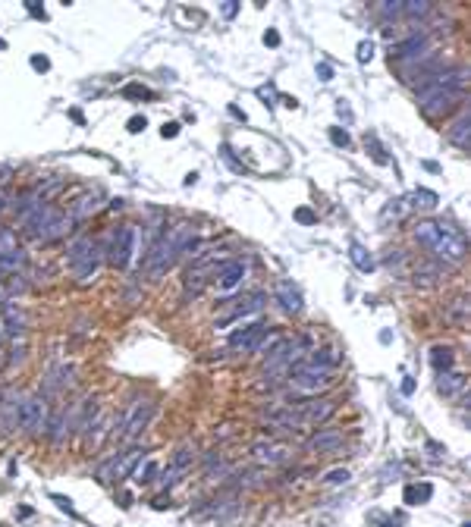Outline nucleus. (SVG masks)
<instances>
[{
    "label": "nucleus",
    "mask_w": 471,
    "mask_h": 527,
    "mask_svg": "<svg viewBox=\"0 0 471 527\" xmlns=\"http://www.w3.org/2000/svg\"><path fill=\"white\" fill-rule=\"evenodd\" d=\"M430 496H434V486L430 483H418V486H405V502L408 506H424Z\"/></svg>",
    "instance_id": "31"
},
{
    "label": "nucleus",
    "mask_w": 471,
    "mask_h": 527,
    "mask_svg": "<svg viewBox=\"0 0 471 527\" xmlns=\"http://www.w3.org/2000/svg\"><path fill=\"white\" fill-rule=\"evenodd\" d=\"M19 405H22V392H16V389L0 392V424H4V430L16 427V421H19Z\"/></svg>",
    "instance_id": "14"
},
{
    "label": "nucleus",
    "mask_w": 471,
    "mask_h": 527,
    "mask_svg": "<svg viewBox=\"0 0 471 527\" xmlns=\"http://www.w3.org/2000/svg\"><path fill=\"white\" fill-rule=\"evenodd\" d=\"M145 126H148V120H145V116H132V120H129V126H126V129H129L132 135H136V132H145Z\"/></svg>",
    "instance_id": "43"
},
{
    "label": "nucleus",
    "mask_w": 471,
    "mask_h": 527,
    "mask_svg": "<svg viewBox=\"0 0 471 527\" xmlns=\"http://www.w3.org/2000/svg\"><path fill=\"white\" fill-rule=\"evenodd\" d=\"M340 446H343V434H340V430H318V434L308 439V449L311 452H320V455L336 452Z\"/></svg>",
    "instance_id": "21"
},
{
    "label": "nucleus",
    "mask_w": 471,
    "mask_h": 527,
    "mask_svg": "<svg viewBox=\"0 0 471 527\" xmlns=\"http://www.w3.org/2000/svg\"><path fill=\"white\" fill-rule=\"evenodd\" d=\"M4 208H6V192L0 188V210H4Z\"/></svg>",
    "instance_id": "56"
},
{
    "label": "nucleus",
    "mask_w": 471,
    "mask_h": 527,
    "mask_svg": "<svg viewBox=\"0 0 471 527\" xmlns=\"http://www.w3.org/2000/svg\"><path fill=\"white\" fill-rule=\"evenodd\" d=\"M101 261H104V255H101V245L91 239V235H78V239L69 242L66 264H69V270H73L78 286H88V282L98 277Z\"/></svg>",
    "instance_id": "3"
},
{
    "label": "nucleus",
    "mask_w": 471,
    "mask_h": 527,
    "mask_svg": "<svg viewBox=\"0 0 471 527\" xmlns=\"http://www.w3.org/2000/svg\"><path fill=\"white\" fill-rule=\"evenodd\" d=\"M365 145H371V154H374V160H377V163H387V157L380 154V145H377V138H374V135H371V138H365Z\"/></svg>",
    "instance_id": "44"
},
{
    "label": "nucleus",
    "mask_w": 471,
    "mask_h": 527,
    "mask_svg": "<svg viewBox=\"0 0 471 527\" xmlns=\"http://www.w3.org/2000/svg\"><path fill=\"white\" fill-rule=\"evenodd\" d=\"M4 324H0V329H4V336H10L13 342H26L29 339V314L22 308H16V305H4Z\"/></svg>",
    "instance_id": "10"
},
{
    "label": "nucleus",
    "mask_w": 471,
    "mask_h": 527,
    "mask_svg": "<svg viewBox=\"0 0 471 527\" xmlns=\"http://www.w3.org/2000/svg\"><path fill=\"white\" fill-rule=\"evenodd\" d=\"M295 220L302 226H314L318 223V214H314V210H308V208H295Z\"/></svg>",
    "instance_id": "38"
},
{
    "label": "nucleus",
    "mask_w": 471,
    "mask_h": 527,
    "mask_svg": "<svg viewBox=\"0 0 471 527\" xmlns=\"http://www.w3.org/2000/svg\"><path fill=\"white\" fill-rule=\"evenodd\" d=\"M345 481H349V471H345V468H336V471H330V474L324 477V483H330V486H340Z\"/></svg>",
    "instance_id": "37"
},
{
    "label": "nucleus",
    "mask_w": 471,
    "mask_h": 527,
    "mask_svg": "<svg viewBox=\"0 0 471 527\" xmlns=\"http://www.w3.org/2000/svg\"><path fill=\"white\" fill-rule=\"evenodd\" d=\"M446 320H450L452 327H465L468 324V298L459 295L450 302V308H446Z\"/></svg>",
    "instance_id": "25"
},
{
    "label": "nucleus",
    "mask_w": 471,
    "mask_h": 527,
    "mask_svg": "<svg viewBox=\"0 0 471 527\" xmlns=\"http://www.w3.org/2000/svg\"><path fill=\"white\" fill-rule=\"evenodd\" d=\"M138 248H141V230L136 223H123L113 232V239H110V264L126 270V267L136 261Z\"/></svg>",
    "instance_id": "5"
},
{
    "label": "nucleus",
    "mask_w": 471,
    "mask_h": 527,
    "mask_svg": "<svg viewBox=\"0 0 471 527\" xmlns=\"http://www.w3.org/2000/svg\"><path fill=\"white\" fill-rule=\"evenodd\" d=\"M151 418H154V402L151 399H136V402L129 405V411L123 414V421H120V434L116 436H123V439H136L141 430L151 424Z\"/></svg>",
    "instance_id": "9"
},
{
    "label": "nucleus",
    "mask_w": 471,
    "mask_h": 527,
    "mask_svg": "<svg viewBox=\"0 0 471 527\" xmlns=\"http://www.w3.org/2000/svg\"><path fill=\"white\" fill-rule=\"evenodd\" d=\"M0 308H4V305H0Z\"/></svg>",
    "instance_id": "58"
},
{
    "label": "nucleus",
    "mask_w": 471,
    "mask_h": 527,
    "mask_svg": "<svg viewBox=\"0 0 471 527\" xmlns=\"http://www.w3.org/2000/svg\"><path fill=\"white\" fill-rule=\"evenodd\" d=\"M277 298H280V305H283V311H286V314H298V311H302V295H298V289L293 286V282L280 280L277 282Z\"/></svg>",
    "instance_id": "22"
},
{
    "label": "nucleus",
    "mask_w": 471,
    "mask_h": 527,
    "mask_svg": "<svg viewBox=\"0 0 471 527\" xmlns=\"http://www.w3.org/2000/svg\"><path fill=\"white\" fill-rule=\"evenodd\" d=\"M330 367H324V364H314L311 358H298L293 367H289V377H293V387L298 389V392H305V396H314L318 389H324L327 383H330Z\"/></svg>",
    "instance_id": "6"
},
{
    "label": "nucleus",
    "mask_w": 471,
    "mask_h": 527,
    "mask_svg": "<svg viewBox=\"0 0 471 527\" xmlns=\"http://www.w3.org/2000/svg\"><path fill=\"white\" fill-rule=\"evenodd\" d=\"M258 98H261L267 107H273V104H277V101H273V98H277V88H273V85H261V88H258Z\"/></svg>",
    "instance_id": "39"
},
{
    "label": "nucleus",
    "mask_w": 471,
    "mask_h": 527,
    "mask_svg": "<svg viewBox=\"0 0 471 527\" xmlns=\"http://www.w3.org/2000/svg\"><path fill=\"white\" fill-rule=\"evenodd\" d=\"M123 98H129V101H136V98H151V91L145 88V85H138V82H129L123 88Z\"/></svg>",
    "instance_id": "35"
},
{
    "label": "nucleus",
    "mask_w": 471,
    "mask_h": 527,
    "mask_svg": "<svg viewBox=\"0 0 471 527\" xmlns=\"http://www.w3.org/2000/svg\"><path fill=\"white\" fill-rule=\"evenodd\" d=\"M195 239L192 232V223H176L167 235H161V239L154 242V248L145 255V273L151 280H161L163 273L170 270L173 264H176V257L186 251V245Z\"/></svg>",
    "instance_id": "1"
},
{
    "label": "nucleus",
    "mask_w": 471,
    "mask_h": 527,
    "mask_svg": "<svg viewBox=\"0 0 471 527\" xmlns=\"http://www.w3.org/2000/svg\"><path fill=\"white\" fill-rule=\"evenodd\" d=\"M47 418H51V402L41 392H31V396H22V405H19V421L16 427L22 430L26 436H38L47 430Z\"/></svg>",
    "instance_id": "4"
},
{
    "label": "nucleus",
    "mask_w": 471,
    "mask_h": 527,
    "mask_svg": "<svg viewBox=\"0 0 471 527\" xmlns=\"http://www.w3.org/2000/svg\"><path fill=\"white\" fill-rule=\"evenodd\" d=\"M69 430H73V408H57V411L47 418V430H44V436L51 439V446L54 449H60L63 443H66V436H69Z\"/></svg>",
    "instance_id": "12"
},
{
    "label": "nucleus",
    "mask_w": 471,
    "mask_h": 527,
    "mask_svg": "<svg viewBox=\"0 0 471 527\" xmlns=\"http://www.w3.org/2000/svg\"><path fill=\"white\" fill-rule=\"evenodd\" d=\"M330 141H333L336 148H349V145H352L349 132H345V129H340V126H333V129H330Z\"/></svg>",
    "instance_id": "36"
},
{
    "label": "nucleus",
    "mask_w": 471,
    "mask_h": 527,
    "mask_svg": "<svg viewBox=\"0 0 471 527\" xmlns=\"http://www.w3.org/2000/svg\"><path fill=\"white\" fill-rule=\"evenodd\" d=\"M54 502H57V506L63 508V512H69V515H76V508H73V502H69V499H63V496H54Z\"/></svg>",
    "instance_id": "49"
},
{
    "label": "nucleus",
    "mask_w": 471,
    "mask_h": 527,
    "mask_svg": "<svg viewBox=\"0 0 471 527\" xmlns=\"http://www.w3.org/2000/svg\"><path fill=\"white\" fill-rule=\"evenodd\" d=\"M261 333H264V324H248L245 329H239V333L230 336V345H233V349H245L248 352L251 342H255Z\"/></svg>",
    "instance_id": "23"
},
{
    "label": "nucleus",
    "mask_w": 471,
    "mask_h": 527,
    "mask_svg": "<svg viewBox=\"0 0 471 527\" xmlns=\"http://www.w3.org/2000/svg\"><path fill=\"white\" fill-rule=\"evenodd\" d=\"M161 135L163 138H176L179 135V123H163L161 126Z\"/></svg>",
    "instance_id": "47"
},
{
    "label": "nucleus",
    "mask_w": 471,
    "mask_h": 527,
    "mask_svg": "<svg viewBox=\"0 0 471 527\" xmlns=\"http://www.w3.org/2000/svg\"><path fill=\"white\" fill-rule=\"evenodd\" d=\"M380 16H387V19L392 16V19H396V16H402V4H383L380 6Z\"/></svg>",
    "instance_id": "41"
},
{
    "label": "nucleus",
    "mask_w": 471,
    "mask_h": 527,
    "mask_svg": "<svg viewBox=\"0 0 471 527\" xmlns=\"http://www.w3.org/2000/svg\"><path fill=\"white\" fill-rule=\"evenodd\" d=\"M446 138H450L452 145L459 148V151H468V148H471V113H468V110L459 116V120L450 123V129H446Z\"/></svg>",
    "instance_id": "17"
},
{
    "label": "nucleus",
    "mask_w": 471,
    "mask_h": 527,
    "mask_svg": "<svg viewBox=\"0 0 471 527\" xmlns=\"http://www.w3.org/2000/svg\"><path fill=\"white\" fill-rule=\"evenodd\" d=\"M248 455L264 468H273V465H283L289 459V449L283 443H270V439H258V443L248 446Z\"/></svg>",
    "instance_id": "11"
},
{
    "label": "nucleus",
    "mask_w": 471,
    "mask_h": 527,
    "mask_svg": "<svg viewBox=\"0 0 471 527\" xmlns=\"http://www.w3.org/2000/svg\"><path fill=\"white\" fill-rule=\"evenodd\" d=\"M31 66H35L38 73H47V69H51V60L41 57V53H35V57H31Z\"/></svg>",
    "instance_id": "45"
},
{
    "label": "nucleus",
    "mask_w": 471,
    "mask_h": 527,
    "mask_svg": "<svg viewBox=\"0 0 471 527\" xmlns=\"http://www.w3.org/2000/svg\"><path fill=\"white\" fill-rule=\"evenodd\" d=\"M412 389H415V380H412V377H405V380H402V392L408 396V392H412Z\"/></svg>",
    "instance_id": "52"
},
{
    "label": "nucleus",
    "mask_w": 471,
    "mask_h": 527,
    "mask_svg": "<svg viewBox=\"0 0 471 527\" xmlns=\"http://www.w3.org/2000/svg\"><path fill=\"white\" fill-rule=\"evenodd\" d=\"M220 13H223L226 19H233V16L239 13V4H223V6H220Z\"/></svg>",
    "instance_id": "50"
},
{
    "label": "nucleus",
    "mask_w": 471,
    "mask_h": 527,
    "mask_svg": "<svg viewBox=\"0 0 471 527\" xmlns=\"http://www.w3.org/2000/svg\"><path fill=\"white\" fill-rule=\"evenodd\" d=\"M98 210V201H94V195H82L78 201H73V208H69V220H85L88 214H94Z\"/></svg>",
    "instance_id": "26"
},
{
    "label": "nucleus",
    "mask_w": 471,
    "mask_h": 527,
    "mask_svg": "<svg viewBox=\"0 0 471 527\" xmlns=\"http://www.w3.org/2000/svg\"><path fill=\"white\" fill-rule=\"evenodd\" d=\"M430 364H434L440 374L450 371L452 367V349L450 345H434V349H430Z\"/></svg>",
    "instance_id": "29"
},
{
    "label": "nucleus",
    "mask_w": 471,
    "mask_h": 527,
    "mask_svg": "<svg viewBox=\"0 0 471 527\" xmlns=\"http://www.w3.org/2000/svg\"><path fill=\"white\" fill-rule=\"evenodd\" d=\"M230 113L236 116V120H242V123H245V113H242V110H239V107H236V104L230 107Z\"/></svg>",
    "instance_id": "53"
},
{
    "label": "nucleus",
    "mask_w": 471,
    "mask_h": 527,
    "mask_svg": "<svg viewBox=\"0 0 471 527\" xmlns=\"http://www.w3.org/2000/svg\"><path fill=\"white\" fill-rule=\"evenodd\" d=\"M314 73H318L320 82H330V78H333V66H330V63H318V69H314Z\"/></svg>",
    "instance_id": "42"
},
{
    "label": "nucleus",
    "mask_w": 471,
    "mask_h": 527,
    "mask_svg": "<svg viewBox=\"0 0 471 527\" xmlns=\"http://www.w3.org/2000/svg\"><path fill=\"white\" fill-rule=\"evenodd\" d=\"M154 474H157V461H154V459H148L145 465L138 461V465L132 468V474H129V477H132L136 483H151V481H154Z\"/></svg>",
    "instance_id": "32"
},
{
    "label": "nucleus",
    "mask_w": 471,
    "mask_h": 527,
    "mask_svg": "<svg viewBox=\"0 0 471 527\" xmlns=\"http://www.w3.org/2000/svg\"><path fill=\"white\" fill-rule=\"evenodd\" d=\"M371 57H374V44L371 41H361L358 44V63H368Z\"/></svg>",
    "instance_id": "40"
},
{
    "label": "nucleus",
    "mask_w": 471,
    "mask_h": 527,
    "mask_svg": "<svg viewBox=\"0 0 471 527\" xmlns=\"http://www.w3.org/2000/svg\"><path fill=\"white\" fill-rule=\"evenodd\" d=\"M402 13L412 16V19H421V16L430 13V4H424V0H418V4H402Z\"/></svg>",
    "instance_id": "34"
},
{
    "label": "nucleus",
    "mask_w": 471,
    "mask_h": 527,
    "mask_svg": "<svg viewBox=\"0 0 471 527\" xmlns=\"http://www.w3.org/2000/svg\"><path fill=\"white\" fill-rule=\"evenodd\" d=\"M264 298H267L264 292H255L251 298H245V302H242V305H236V308H233L230 314H223V317H217V320H214V327H217V329H226V327L233 324V320H239V317H248V314L261 311V308H264Z\"/></svg>",
    "instance_id": "13"
},
{
    "label": "nucleus",
    "mask_w": 471,
    "mask_h": 527,
    "mask_svg": "<svg viewBox=\"0 0 471 527\" xmlns=\"http://www.w3.org/2000/svg\"><path fill=\"white\" fill-rule=\"evenodd\" d=\"M311 361H314V364H324V367H330V371H333V364H340V361H343V352H336V349H320L318 355H311Z\"/></svg>",
    "instance_id": "33"
},
{
    "label": "nucleus",
    "mask_w": 471,
    "mask_h": 527,
    "mask_svg": "<svg viewBox=\"0 0 471 527\" xmlns=\"http://www.w3.org/2000/svg\"><path fill=\"white\" fill-rule=\"evenodd\" d=\"M264 44L267 47H280V31L277 29H267L264 31Z\"/></svg>",
    "instance_id": "46"
},
{
    "label": "nucleus",
    "mask_w": 471,
    "mask_h": 527,
    "mask_svg": "<svg viewBox=\"0 0 471 527\" xmlns=\"http://www.w3.org/2000/svg\"><path fill=\"white\" fill-rule=\"evenodd\" d=\"M427 251H434L437 257H443V261H462V257L468 255V242H465V235H462L455 226H450V223H437V239L430 242V248Z\"/></svg>",
    "instance_id": "7"
},
{
    "label": "nucleus",
    "mask_w": 471,
    "mask_h": 527,
    "mask_svg": "<svg viewBox=\"0 0 471 527\" xmlns=\"http://www.w3.org/2000/svg\"><path fill=\"white\" fill-rule=\"evenodd\" d=\"M22 226H26V235L31 242H41V245H47V242H57V239H63V235L73 230V220H69V214H63L57 204L44 201L26 217V223H22Z\"/></svg>",
    "instance_id": "2"
},
{
    "label": "nucleus",
    "mask_w": 471,
    "mask_h": 527,
    "mask_svg": "<svg viewBox=\"0 0 471 527\" xmlns=\"http://www.w3.org/2000/svg\"><path fill=\"white\" fill-rule=\"evenodd\" d=\"M437 387H440L443 396H455V392L465 389V380H462L459 374H452V371H443V374H440V380H437Z\"/></svg>",
    "instance_id": "27"
},
{
    "label": "nucleus",
    "mask_w": 471,
    "mask_h": 527,
    "mask_svg": "<svg viewBox=\"0 0 471 527\" xmlns=\"http://www.w3.org/2000/svg\"><path fill=\"white\" fill-rule=\"evenodd\" d=\"M424 170H430V173H440V167H437L434 160H424Z\"/></svg>",
    "instance_id": "55"
},
{
    "label": "nucleus",
    "mask_w": 471,
    "mask_h": 527,
    "mask_svg": "<svg viewBox=\"0 0 471 527\" xmlns=\"http://www.w3.org/2000/svg\"><path fill=\"white\" fill-rule=\"evenodd\" d=\"M69 116H73V120H76L78 126H82V123H85V116H82V113H78V110H69Z\"/></svg>",
    "instance_id": "54"
},
{
    "label": "nucleus",
    "mask_w": 471,
    "mask_h": 527,
    "mask_svg": "<svg viewBox=\"0 0 471 527\" xmlns=\"http://www.w3.org/2000/svg\"><path fill=\"white\" fill-rule=\"evenodd\" d=\"M349 257H352V264H355L361 273H371L374 267H377L374 264V255L365 245H361V242H352V245H349Z\"/></svg>",
    "instance_id": "24"
},
{
    "label": "nucleus",
    "mask_w": 471,
    "mask_h": 527,
    "mask_svg": "<svg viewBox=\"0 0 471 527\" xmlns=\"http://www.w3.org/2000/svg\"><path fill=\"white\" fill-rule=\"evenodd\" d=\"M430 47V41H427V35H408L402 44H396L390 51V60H396V63H402V60H415L418 53H424Z\"/></svg>",
    "instance_id": "15"
},
{
    "label": "nucleus",
    "mask_w": 471,
    "mask_h": 527,
    "mask_svg": "<svg viewBox=\"0 0 471 527\" xmlns=\"http://www.w3.org/2000/svg\"><path fill=\"white\" fill-rule=\"evenodd\" d=\"M336 110H340V116L345 120V126H352V107L345 104V101H340V104H336Z\"/></svg>",
    "instance_id": "48"
},
{
    "label": "nucleus",
    "mask_w": 471,
    "mask_h": 527,
    "mask_svg": "<svg viewBox=\"0 0 471 527\" xmlns=\"http://www.w3.org/2000/svg\"><path fill=\"white\" fill-rule=\"evenodd\" d=\"M148 455V449H141V446H132V449L126 452H116L113 459H107L104 465L98 468V481L101 483H110V481H126V477L132 474V468L138 465L141 459Z\"/></svg>",
    "instance_id": "8"
},
{
    "label": "nucleus",
    "mask_w": 471,
    "mask_h": 527,
    "mask_svg": "<svg viewBox=\"0 0 471 527\" xmlns=\"http://www.w3.org/2000/svg\"><path fill=\"white\" fill-rule=\"evenodd\" d=\"M73 383H76V367L66 364V361L47 374V389H51V392H66Z\"/></svg>",
    "instance_id": "20"
},
{
    "label": "nucleus",
    "mask_w": 471,
    "mask_h": 527,
    "mask_svg": "<svg viewBox=\"0 0 471 527\" xmlns=\"http://www.w3.org/2000/svg\"><path fill=\"white\" fill-rule=\"evenodd\" d=\"M195 459H198V446L195 443H183V446H176V452H173V459H170V474H176V477H183L188 468L195 465Z\"/></svg>",
    "instance_id": "18"
},
{
    "label": "nucleus",
    "mask_w": 471,
    "mask_h": 527,
    "mask_svg": "<svg viewBox=\"0 0 471 527\" xmlns=\"http://www.w3.org/2000/svg\"><path fill=\"white\" fill-rule=\"evenodd\" d=\"M120 508H132V496H129V493H120Z\"/></svg>",
    "instance_id": "51"
},
{
    "label": "nucleus",
    "mask_w": 471,
    "mask_h": 527,
    "mask_svg": "<svg viewBox=\"0 0 471 527\" xmlns=\"http://www.w3.org/2000/svg\"><path fill=\"white\" fill-rule=\"evenodd\" d=\"M408 201H412V208H418V210H434L440 198H437V192H430V188H415Z\"/></svg>",
    "instance_id": "30"
},
{
    "label": "nucleus",
    "mask_w": 471,
    "mask_h": 527,
    "mask_svg": "<svg viewBox=\"0 0 471 527\" xmlns=\"http://www.w3.org/2000/svg\"><path fill=\"white\" fill-rule=\"evenodd\" d=\"M0 345H4V329H0Z\"/></svg>",
    "instance_id": "57"
},
{
    "label": "nucleus",
    "mask_w": 471,
    "mask_h": 527,
    "mask_svg": "<svg viewBox=\"0 0 471 527\" xmlns=\"http://www.w3.org/2000/svg\"><path fill=\"white\" fill-rule=\"evenodd\" d=\"M242 280H245V264H242V261H226L223 267H220L217 289H220V292H233V289L242 286Z\"/></svg>",
    "instance_id": "16"
},
{
    "label": "nucleus",
    "mask_w": 471,
    "mask_h": 527,
    "mask_svg": "<svg viewBox=\"0 0 471 527\" xmlns=\"http://www.w3.org/2000/svg\"><path fill=\"white\" fill-rule=\"evenodd\" d=\"M333 411H336V405L333 402H327V399H320V402H302V421H305V427L308 424H324V421H330L333 418Z\"/></svg>",
    "instance_id": "19"
},
{
    "label": "nucleus",
    "mask_w": 471,
    "mask_h": 527,
    "mask_svg": "<svg viewBox=\"0 0 471 527\" xmlns=\"http://www.w3.org/2000/svg\"><path fill=\"white\" fill-rule=\"evenodd\" d=\"M440 277H443V270H440L437 264H424V267H418V270H415V286L427 289V286H434Z\"/></svg>",
    "instance_id": "28"
}]
</instances>
